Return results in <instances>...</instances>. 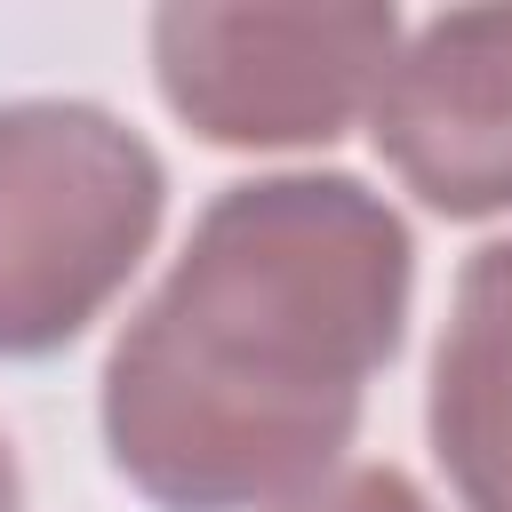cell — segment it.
<instances>
[{
  "label": "cell",
  "instance_id": "4",
  "mask_svg": "<svg viewBox=\"0 0 512 512\" xmlns=\"http://www.w3.org/2000/svg\"><path fill=\"white\" fill-rule=\"evenodd\" d=\"M368 136L440 216L512 208V8H448L400 40Z\"/></svg>",
  "mask_w": 512,
  "mask_h": 512
},
{
  "label": "cell",
  "instance_id": "3",
  "mask_svg": "<svg viewBox=\"0 0 512 512\" xmlns=\"http://www.w3.org/2000/svg\"><path fill=\"white\" fill-rule=\"evenodd\" d=\"M400 56V16L376 0H176L152 16L168 112L232 152L336 144L368 120Z\"/></svg>",
  "mask_w": 512,
  "mask_h": 512
},
{
  "label": "cell",
  "instance_id": "7",
  "mask_svg": "<svg viewBox=\"0 0 512 512\" xmlns=\"http://www.w3.org/2000/svg\"><path fill=\"white\" fill-rule=\"evenodd\" d=\"M0 512H24V480H16V456L0 440Z\"/></svg>",
  "mask_w": 512,
  "mask_h": 512
},
{
  "label": "cell",
  "instance_id": "1",
  "mask_svg": "<svg viewBox=\"0 0 512 512\" xmlns=\"http://www.w3.org/2000/svg\"><path fill=\"white\" fill-rule=\"evenodd\" d=\"M408 280V224L360 176L224 184L104 360L120 480L160 512L304 504L400 352Z\"/></svg>",
  "mask_w": 512,
  "mask_h": 512
},
{
  "label": "cell",
  "instance_id": "6",
  "mask_svg": "<svg viewBox=\"0 0 512 512\" xmlns=\"http://www.w3.org/2000/svg\"><path fill=\"white\" fill-rule=\"evenodd\" d=\"M288 512H432V496L392 464H352V472L320 480L304 504H288Z\"/></svg>",
  "mask_w": 512,
  "mask_h": 512
},
{
  "label": "cell",
  "instance_id": "5",
  "mask_svg": "<svg viewBox=\"0 0 512 512\" xmlns=\"http://www.w3.org/2000/svg\"><path fill=\"white\" fill-rule=\"evenodd\" d=\"M432 456L464 512H512V240H488L432 352Z\"/></svg>",
  "mask_w": 512,
  "mask_h": 512
},
{
  "label": "cell",
  "instance_id": "2",
  "mask_svg": "<svg viewBox=\"0 0 512 512\" xmlns=\"http://www.w3.org/2000/svg\"><path fill=\"white\" fill-rule=\"evenodd\" d=\"M160 152L96 104H0V360L72 344L144 264Z\"/></svg>",
  "mask_w": 512,
  "mask_h": 512
}]
</instances>
